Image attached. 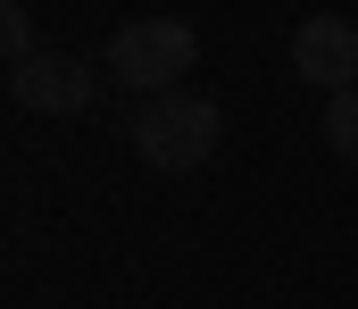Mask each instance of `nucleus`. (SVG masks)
Instances as JSON below:
<instances>
[{"label":"nucleus","instance_id":"obj_5","mask_svg":"<svg viewBox=\"0 0 358 309\" xmlns=\"http://www.w3.org/2000/svg\"><path fill=\"white\" fill-rule=\"evenodd\" d=\"M325 142H334V151H342V159L358 167V92H342V101H325Z\"/></svg>","mask_w":358,"mask_h":309},{"label":"nucleus","instance_id":"obj_1","mask_svg":"<svg viewBox=\"0 0 358 309\" xmlns=\"http://www.w3.org/2000/svg\"><path fill=\"white\" fill-rule=\"evenodd\" d=\"M134 151L150 159V167H167V176H183V167H208L217 159V142H225V109L208 101V92H159V101L134 109Z\"/></svg>","mask_w":358,"mask_h":309},{"label":"nucleus","instance_id":"obj_3","mask_svg":"<svg viewBox=\"0 0 358 309\" xmlns=\"http://www.w3.org/2000/svg\"><path fill=\"white\" fill-rule=\"evenodd\" d=\"M8 101L34 109V117H84L100 101V67L76 59V50H42V59L8 67Z\"/></svg>","mask_w":358,"mask_h":309},{"label":"nucleus","instance_id":"obj_2","mask_svg":"<svg viewBox=\"0 0 358 309\" xmlns=\"http://www.w3.org/2000/svg\"><path fill=\"white\" fill-rule=\"evenodd\" d=\"M192 59H200V34H192L183 17H125V25L108 34V59H100V67H117L125 92L159 101V92H183V67H192Z\"/></svg>","mask_w":358,"mask_h":309},{"label":"nucleus","instance_id":"obj_4","mask_svg":"<svg viewBox=\"0 0 358 309\" xmlns=\"http://www.w3.org/2000/svg\"><path fill=\"white\" fill-rule=\"evenodd\" d=\"M292 76L317 84L325 101L358 92V25L350 17H308V25L292 34Z\"/></svg>","mask_w":358,"mask_h":309},{"label":"nucleus","instance_id":"obj_6","mask_svg":"<svg viewBox=\"0 0 358 309\" xmlns=\"http://www.w3.org/2000/svg\"><path fill=\"white\" fill-rule=\"evenodd\" d=\"M0 50H8V67L42 59V42H34V17H25V8H0Z\"/></svg>","mask_w":358,"mask_h":309}]
</instances>
